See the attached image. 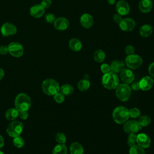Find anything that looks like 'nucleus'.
Returning <instances> with one entry per match:
<instances>
[{"label": "nucleus", "instance_id": "7c9ffc66", "mask_svg": "<svg viewBox=\"0 0 154 154\" xmlns=\"http://www.w3.org/2000/svg\"><path fill=\"white\" fill-rule=\"evenodd\" d=\"M13 143L15 147L17 148H21L24 145V140L20 136L13 138Z\"/></svg>", "mask_w": 154, "mask_h": 154}, {"label": "nucleus", "instance_id": "b1692460", "mask_svg": "<svg viewBox=\"0 0 154 154\" xmlns=\"http://www.w3.org/2000/svg\"><path fill=\"white\" fill-rule=\"evenodd\" d=\"M19 116V111L16 108H10L5 114V116L7 120H14L18 117Z\"/></svg>", "mask_w": 154, "mask_h": 154}, {"label": "nucleus", "instance_id": "393cba45", "mask_svg": "<svg viewBox=\"0 0 154 154\" xmlns=\"http://www.w3.org/2000/svg\"><path fill=\"white\" fill-rule=\"evenodd\" d=\"M106 57L105 52L102 49L96 50L93 54L94 60L99 63H101L104 61Z\"/></svg>", "mask_w": 154, "mask_h": 154}, {"label": "nucleus", "instance_id": "72a5a7b5", "mask_svg": "<svg viewBox=\"0 0 154 154\" xmlns=\"http://www.w3.org/2000/svg\"><path fill=\"white\" fill-rule=\"evenodd\" d=\"M136 140H137V135L136 134H130L128 135L127 143L128 145L131 147L136 144Z\"/></svg>", "mask_w": 154, "mask_h": 154}, {"label": "nucleus", "instance_id": "e433bc0d", "mask_svg": "<svg viewBox=\"0 0 154 154\" xmlns=\"http://www.w3.org/2000/svg\"><path fill=\"white\" fill-rule=\"evenodd\" d=\"M100 70H101V72H102L103 74L111 72L110 65H109V64H106V63H103V64H102L101 66H100Z\"/></svg>", "mask_w": 154, "mask_h": 154}, {"label": "nucleus", "instance_id": "7ed1b4c3", "mask_svg": "<svg viewBox=\"0 0 154 154\" xmlns=\"http://www.w3.org/2000/svg\"><path fill=\"white\" fill-rule=\"evenodd\" d=\"M43 91L48 96H54L60 91V85L58 82L51 78L45 79L42 85Z\"/></svg>", "mask_w": 154, "mask_h": 154}, {"label": "nucleus", "instance_id": "5701e85b", "mask_svg": "<svg viewBox=\"0 0 154 154\" xmlns=\"http://www.w3.org/2000/svg\"><path fill=\"white\" fill-rule=\"evenodd\" d=\"M69 150L70 154H84V148L82 146L78 143H72L69 147Z\"/></svg>", "mask_w": 154, "mask_h": 154}, {"label": "nucleus", "instance_id": "f3484780", "mask_svg": "<svg viewBox=\"0 0 154 154\" xmlns=\"http://www.w3.org/2000/svg\"><path fill=\"white\" fill-rule=\"evenodd\" d=\"M138 82L141 90L143 91H148L153 87L154 81L151 76H146L143 77Z\"/></svg>", "mask_w": 154, "mask_h": 154}, {"label": "nucleus", "instance_id": "aec40b11", "mask_svg": "<svg viewBox=\"0 0 154 154\" xmlns=\"http://www.w3.org/2000/svg\"><path fill=\"white\" fill-rule=\"evenodd\" d=\"M125 64L123 61L119 60H115L110 64L111 71L116 73H120L125 68Z\"/></svg>", "mask_w": 154, "mask_h": 154}, {"label": "nucleus", "instance_id": "f8f14e48", "mask_svg": "<svg viewBox=\"0 0 154 154\" xmlns=\"http://www.w3.org/2000/svg\"><path fill=\"white\" fill-rule=\"evenodd\" d=\"M120 78L124 83L129 84L134 81L135 76L131 69L124 68L120 72Z\"/></svg>", "mask_w": 154, "mask_h": 154}, {"label": "nucleus", "instance_id": "cd10ccee", "mask_svg": "<svg viewBox=\"0 0 154 154\" xmlns=\"http://www.w3.org/2000/svg\"><path fill=\"white\" fill-rule=\"evenodd\" d=\"M90 86V81L87 79H82L80 80L77 85L78 88L81 91H84L87 90Z\"/></svg>", "mask_w": 154, "mask_h": 154}, {"label": "nucleus", "instance_id": "09e8293b", "mask_svg": "<svg viewBox=\"0 0 154 154\" xmlns=\"http://www.w3.org/2000/svg\"><path fill=\"white\" fill-rule=\"evenodd\" d=\"M0 154H4V153L2 151H1V150H0Z\"/></svg>", "mask_w": 154, "mask_h": 154}, {"label": "nucleus", "instance_id": "20e7f679", "mask_svg": "<svg viewBox=\"0 0 154 154\" xmlns=\"http://www.w3.org/2000/svg\"><path fill=\"white\" fill-rule=\"evenodd\" d=\"M15 108L20 112L23 111H28L31 105V99L25 93L19 94L15 99Z\"/></svg>", "mask_w": 154, "mask_h": 154}, {"label": "nucleus", "instance_id": "f257e3e1", "mask_svg": "<svg viewBox=\"0 0 154 154\" xmlns=\"http://www.w3.org/2000/svg\"><path fill=\"white\" fill-rule=\"evenodd\" d=\"M101 82L103 87L108 90L116 89L119 84V78L117 73L111 71L103 74L102 77Z\"/></svg>", "mask_w": 154, "mask_h": 154}, {"label": "nucleus", "instance_id": "ea45409f", "mask_svg": "<svg viewBox=\"0 0 154 154\" xmlns=\"http://www.w3.org/2000/svg\"><path fill=\"white\" fill-rule=\"evenodd\" d=\"M40 4L45 8H49L51 5L52 1L51 0H42Z\"/></svg>", "mask_w": 154, "mask_h": 154}, {"label": "nucleus", "instance_id": "37998d69", "mask_svg": "<svg viewBox=\"0 0 154 154\" xmlns=\"http://www.w3.org/2000/svg\"><path fill=\"white\" fill-rule=\"evenodd\" d=\"M20 117L23 119V120H26L28 117V113L27 111H20L19 113Z\"/></svg>", "mask_w": 154, "mask_h": 154}, {"label": "nucleus", "instance_id": "39448f33", "mask_svg": "<svg viewBox=\"0 0 154 154\" xmlns=\"http://www.w3.org/2000/svg\"><path fill=\"white\" fill-rule=\"evenodd\" d=\"M131 87L125 83L119 84L116 88V95L117 99L122 101L125 102L128 100L131 94Z\"/></svg>", "mask_w": 154, "mask_h": 154}, {"label": "nucleus", "instance_id": "49530a36", "mask_svg": "<svg viewBox=\"0 0 154 154\" xmlns=\"http://www.w3.org/2000/svg\"><path fill=\"white\" fill-rule=\"evenodd\" d=\"M4 76V72L2 69L0 68V81L2 79Z\"/></svg>", "mask_w": 154, "mask_h": 154}, {"label": "nucleus", "instance_id": "c85d7f7f", "mask_svg": "<svg viewBox=\"0 0 154 154\" xmlns=\"http://www.w3.org/2000/svg\"><path fill=\"white\" fill-rule=\"evenodd\" d=\"M129 152V154H145L144 149L137 144L131 146Z\"/></svg>", "mask_w": 154, "mask_h": 154}, {"label": "nucleus", "instance_id": "6e6552de", "mask_svg": "<svg viewBox=\"0 0 154 154\" xmlns=\"http://www.w3.org/2000/svg\"><path fill=\"white\" fill-rule=\"evenodd\" d=\"M123 131L128 134H136L141 129V126L139 125L138 122L135 120H127L123 123Z\"/></svg>", "mask_w": 154, "mask_h": 154}, {"label": "nucleus", "instance_id": "6ab92c4d", "mask_svg": "<svg viewBox=\"0 0 154 154\" xmlns=\"http://www.w3.org/2000/svg\"><path fill=\"white\" fill-rule=\"evenodd\" d=\"M153 7L152 0H140L138 4V8L141 12L147 13L151 11Z\"/></svg>", "mask_w": 154, "mask_h": 154}, {"label": "nucleus", "instance_id": "c03bdc74", "mask_svg": "<svg viewBox=\"0 0 154 154\" xmlns=\"http://www.w3.org/2000/svg\"><path fill=\"white\" fill-rule=\"evenodd\" d=\"M131 90H133L134 91H137V90H138L140 89V85H139V82H133L131 85Z\"/></svg>", "mask_w": 154, "mask_h": 154}, {"label": "nucleus", "instance_id": "ddd939ff", "mask_svg": "<svg viewBox=\"0 0 154 154\" xmlns=\"http://www.w3.org/2000/svg\"><path fill=\"white\" fill-rule=\"evenodd\" d=\"M116 10L118 14L121 16H125L129 13L130 7L125 0H119L116 3Z\"/></svg>", "mask_w": 154, "mask_h": 154}, {"label": "nucleus", "instance_id": "1a4fd4ad", "mask_svg": "<svg viewBox=\"0 0 154 154\" xmlns=\"http://www.w3.org/2000/svg\"><path fill=\"white\" fill-rule=\"evenodd\" d=\"M8 53L14 57H21L24 52L23 46L19 42H13L10 43L8 46Z\"/></svg>", "mask_w": 154, "mask_h": 154}, {"label": "nucleus", "instance_id": "de8ad7c7", "mask_svg": "<svg viewBox=\"0 0 154 154\" xmlns=\"http://www.w3.org/2000/svg\"><path fill=\"white\" fill-rule=\"evenodd\" d=\"M116 1V0H107V2L109 5H113L115 4Z\"/></svg>", "mask_w": 154, "mask_h": 154}, {"label": "nucleus", "instance_id": "2f4dec72", "mask_svg": "<svg viewBox=\"0 0 154 154\" xmlns=\"http://www.w3.org/2000/svg\"><path fill=\"white\" fill-rule=\"evenodd\" d=\"M129 117L137 119L140 116V111L137 108H132L130 109H129Z\"/></svg>", "mask_w": 154, "mask_h": 154}, {"label": "nucleus", "instance_id": "79ce46f5", "mask_svg": "<svg viewBox=\"0 0 154 154\" xmlns=\"http://www.w3.org/2000/svg\"><path fill=\"white\" fill-rule=\"evenodd\" d=\"M148 72L151 77L154 78V62L152 63L148 68Z\"/></svg>", "mask_w": 154, "mask_h": 154}, {"label": "nucleus", "instance_id": "0eeeda50", "mask_svg": "<svg viewBox=\"0 0 154 154\" xmlns=\"http://www.w3.org/2000/svg\"><path fill=\"white\" fill-rule=\"evenodd\" d=\"M23 129V123L19 121H13L7 126V132L8 135L13 138L19 136Z\"/></svg>", "mask_w": 154, "mask_h": 154}, {"label": "nucleus", "instance_id": "2eb2a0df", "mask_svg": "<svg viewBox=\"0 0 154 154\" xmlns=\"http://www.w3.org/2000/svg\"><path fill=\"white\" fill-rule=\"evenodd\" d=\"M54 26L58 31H64L69 26V22L66 17H59L55 19L54 22Z\"/></svg>", "mask_w": 154, "mask_h": 154}, {"label": "nucleus", "instance_id": "4be33fe9", "mask_svg": "<svg viewBox=\"0 0 154 154\" xmlns=\"http://www.w3.org/2000/svg\"><path fill=\"white\" fill-rule=\"evenodd\" d=\"M153 28L150 24H144L139 29L140 35L143 37H148L152 35Z\"/></svg>", "mask_w": 154, "mask_h": 154}, {"label": "nucleus", "instance_id": "a878e982", "mask_svg": "<svg viewBox=\"0 0 154 154\" xmlns=\"http://www.w3.org/2000/svg\"><path fill=\"white\" fill-rule=\"evenodd\" d=\"M60 93H61L64 96H70L73 93L74 88L71 85L66 84L60 87Z\"/></svg>", "mask_w": 154, "mask_h": 154}, {"label": "nucleus", "instance_id": "c756f323", "mask_svg": "<svg viewBox=\"0 0 154 154\" xmlns=\"http://www.w3.org/2000/svg\"><path fill=\"white\" fill-rule=\"evenodd\" d=\"M138 123L141 126V127H146L148 126L151 122V119L149 116L147 115H144L142 116H140L138 120Z\"/></svg>", "mask_w": 154, "mask_h": 154}, {"label": "nucleus", "instance_id": "412c9836", "mask_svg": "<svg viewBox=\"0 0 154 154\" xmlns=\"http://www.w3.org/2000/svg\"><path fill=\"white\" fill-rule=\"evenodd\" d=\"M69 47L74 52H79L82 47V42L78 38H72L69 42Z\"/></svg>", "mask_w": 154, "mask_h": 154}, {"label": "nucleus", "instance_id": "a211bd4d", "mask_svg": "<svg viewBox=\"0 0 154 154\" xmlns=\"http://www.w3.org/2000/svg\"><path fill=\"white\" fill-rule=\"evenodd\" d=\"M45 8L41 4H35L32 6L29 10L31 16L34 18H39L45 14Z\"/></svg>", "mask_w": 154, "mask_h": 154}, {"label": "nucleus", "instance_id": "f03ea898", "mask_svg": "<svg viewBox=\"0 0 154 154\" xmlns=\"http://www.w3.org/2000/svg\"><path fill=\"white\" fill-rule=\"evenodd\" d=\"M114 121L117 124H123L129 118V109L123 106L116 107L112 114Z\"/></svg>", "mask_w": 154, "mask_h": 154}, {"label": "nucleus", "instance_id": "9d476101", "mask_svg": "<svg viewBox=\"0 0 154 154\" xmlns=\"http://www.w3.org/2000/svg\"><path fill=\"white\" fill-rule=\"evenodd\" d=\"M135 20L131 17L123 19L119 24L120 29L125 32H130L134 29L135 27Z\"/></svg>", "mask_w": 154, "mask_h": 154}, {"label": "nucleus", "instance_id": "423d86ee", "mask_svg": "<svg viewBox=\"0 0 154 154\" xmlns=\"http://www.w3.org/2000/svg\"><path fill=\"white\" fill-rule=\"evenodd\" d=\"M125 64L128 69L135 70L138 69L142 65L143 59L140 55L134 54L132 55L126 56Z\"/></svg>", "mask_w": 154, "mask_h": 154}, {"label": "nucleus", "instance_id": "9b49d317", "mask_svg": "<svg viewBox=\"0 0 154 154\" xmlns=\"http://www.w3.org/2000/svg\"><path fill=\"white\" fill-rule=\"evenodd\" d=\"M1 32L3 37H8L16 34V26L10 22H5L1 26Z\"/></svg>", "mask_w": 154, "mask_h": 154}, {"label": "nucleus", "instance_id": "a19ab883", "mask_svg": "<svg viewBox=\"0 0 154 154\" xmlns=\"http://www.w3.org/2000/svg\"><path fill=\"white\" fill-rule=\"evenodd\" d=\"M7 53H8V46H5V45L0 46V54L2 55H5Z\"/></svg>", "mask_w": 154, "mask_h": 154}, {"label": "nucleus", "instance_id": "a18cd8bd", "mask_svg": "<svg viewBox=\"0 0 154 154\" xmlns=\"http://www.w3.org/2000/svg\"><path fill=\"white\" fill-rule=\"evenodd\" d=\"M4 145V140L1 135H0V149H1Z\"/></svg>", "mask_w": 154, "mask_h": 154}, {"label": "nucleus", "instance_id": "473e14b6", "mask_svg": "<svg viewBox=\"0 0 154 154\" xmlns=\"http://www.w3.org/2000/svg\"><path fill=\"white\" fill-rule=\"evenodd\" d=\"M55 140L59 144H65L66 142V137L63 132H58L55 135Z\"/></svg>", "mask_w": 154, "mask_h": 154}, {"label": "nucleus", "instance_id": "58836bf2", "mask_svg": "<svg viewBox=\"0 0 154 154\" xmlns=\"http://www.w3.org/2000/svg\"><path fill=\"white\" fill-rule=\"evenodd\" d=\"M122 19H122V16H121L120 14H118L117 13H116V14H114V16H112V20H113V21H114V22L118 23V24L120 23V22L122 21Z\"/></svg>", "mask_w": 154, "mask_h": 154}, {"label": "nucleus", "instance_id": "bb28decb", "mask_svg": "<svg viewBox=\"0 0 154 154\" xmlns=\"http://www.w3.org/2000/svg\"><path fill=\"white\" fill-rule=\"evenodd\" d=\"M67 149L64 144H58L56 145L53 150L52 154H67Z\"/></svg>", "mask_w": 154, "mask_h": 154}, {"label": "nucleus", "instance_id": "dca6fc26", "mask_svg": "<svg viewBox=\"0 0 154 154\" xmlns=\"http://www.w3.org/2000/svg\"><path fill=\"white\" fill-rule=\"evenodd\" d=\"M79 21L81 26L85 29L90 28L93 26L94 23V19L93 16L90 14L87 13H84L81 15Z\"/></svg>", "mask_w": 154, "mask_h": 154}, {"label": "nucleus", "instance_id": "f704fd0d", "mask_svg": "<svg viewBox=\"0 0 154 154\" xmlns=\"http://www.w3.org/2000/svg\"><path fill=\"white\" fill-rule=\"evenodd\" d=\"M55 101L58 103H61L64 101V96L60 92H58L54 95Z\"/></svg>", "mask_w": 154, "mask_h": 154}, {"label": "nucleus", "instance_id": "4468645a", "mask_svg": "<svg viewBox=\"0 0 154 154\" xmlns=\"http://www.w3.org/2000/svg\"><path fill=\"white\" fill-rule=\"evenodd\" d=\"M136 143L142 148L146 149L150 146L151 140L147 135L144 133H141L137 135Z\"/></svg>", "mask_w": 154, "mask_h": 154}, {"label": "nucleus", "instance_id": "4c0bfd02", "mask_svg": "<svg viewBox=\"0 0 154 154\" xmlns=\"http://www.w3.org/2000/svg\"><path fill=\"white\" fill-rule=\"evenodd\" d=\"M125 52L127 55H132L135 52V48L132 45H128L125 48Z\"/></svg>", "mask_w": 154, "mask_h": 154}, {"label": "nucleus", "instance_id": "c9c22d12", "mask_svg": "<svg viewBox=\"0 0 154 154\" xmlns=\"http://www.w3.org/2000/svg\"><path fill=\"white\" fill-rule=\"evenodd\" d=\"M55 19V15L52 13H48L45 16V21L48 23H54Z\"/></svg>", "mask_w": 154, "mask_h": 154}]
</instances>
